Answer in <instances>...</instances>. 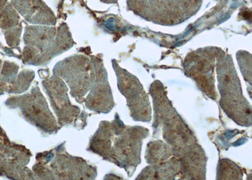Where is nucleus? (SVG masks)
<instances>
[{"label": "nucleus", "mask_w": 252, "mask_h": 180, "mask_svg": "<svg viewBox=\"0 0 252 180\" xmlns=\"http://www.w3.org/2000/svg\"><path fill=\"white\" fill-rule=\"evenodd\" d=\"M100 1L107 4H116L118 2V0H100Z\"/></svg>", "instance_id": "5"}, {"label": "nucleus", "mask_w": 252, "mask_h": 180, "mask_svg": "<svg viewBox=\"0 0 252 180\" xmlns=\"http://www.w3.org/2000/svg\"><path fill=\"white\" fill-rule=\"evenodd\" d=\"M56 33V29L53 27L29 26L25 33V42L26 44L33 45L41 50L46 49L45 53L42 56H47L49 58L53 56L52 46L55 48L56 51L60 52L69 48L73 44L70 33L66 24H63L58 29L57 37L55 42Z\"/></svg>", "instance_id": "2"}, {"label": "nucleus", "mask_w": 252, "mask_h": 180, "mask_svg": "<svg viewBox=\"0 0 252 180\" xmlns=\"http://www.w3.org/2000/svg\"><path fill=\"white\" fill-rule=\"evenodd\" d=\"M13 6L29 23L55 26V14L42 0H13Z\"/></svg>", "instance_id": "3"}, {"label": "nucleus", "mask_w": 252, "mask_h": 180, "mask_svg": "<svg viewBox=\"0 0 252 180\" xmlns=\"http://www.w3.org/2000/svg\"><path fill=\"white\" fill-rule=\"evenodd\" d=\"M202 0H127L128 10L146 21L164 26L181 24L196 14Z\"/></svg>", "instance_id": "1"}, {"label": "nucleus", "mask_w": 252, "mask_h": 180, "mask_svg": "<svg viewBox=\"0 0 252 180\" xmlns=\"http://www.w3.org/2000/svg\"><path fill=\"white\" fill-rule=\"evenodd\" d=\"M19 20V15L11 6H6L3 12L0 13V26L3 29L17 26Z\"/></svg>", "instance_id": "4"}]
</instances>
